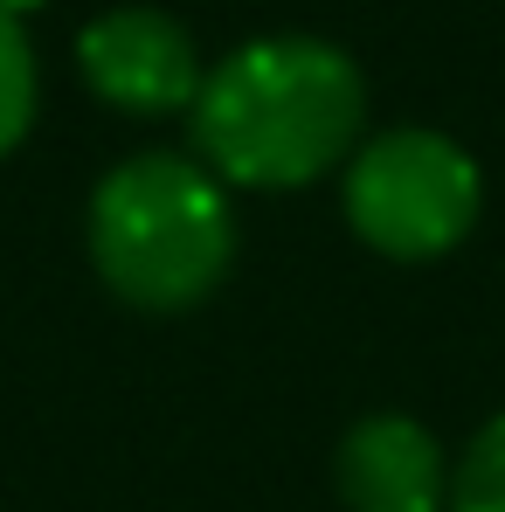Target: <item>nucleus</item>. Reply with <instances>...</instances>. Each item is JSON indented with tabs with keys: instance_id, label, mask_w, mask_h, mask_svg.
Instances as JSON below:
<instances>
[{
	"instance_id": "6",
	"label": "nucleus",
	"mask_w": 505,
	"mask_h": 512,
	"mask_svg": "<svg viewBox=\"0 0 505 512\" xmlns=\"http://www.w3.org/2000/svg\"><path fill=\"white\" fill-rule=\"evenodd\" d=\"M443 512H505V416H492L450 464V506Z\"/></svg>"
},
{
	"instance_id": "5",
	"label": "nucleus",
	"mask_w": 505,
	"mask_h": 512,
	"mask_svg": "<svg viewBox=\"0 0 505 512\" xmlns=\"http://www.w3.org/2000/svg\"><path fill=\"white\" fill-rule=\"evenodd\" d=\"M339 499L346 512H443L450 464L416 416H367L339 443Z\"/></svg>"
},
{
	"instance_id": "1",
	"label": "nucleus",
	"mask_w": 505,
	"mask_h": 512,
	"mask_svg": "<svg viewBox=\"0 0 505 512\" xmlns=\"http://www.w3.org/2000/svg\"><path fill=\"white\" fill-rule=\"evenodd\" d=\"M187 125L194 160L222 187H312L353 160L367 84L319 35H256L201 77Z\"/></svg>"
},
{
	"instance_id": "4",
	"label": "nucleus",
	"mask_w": 505,
	"mask_h": 512,
	"mask_svg": "<svg viewBox=\"0 0 505 512\" xmlns=\"http://www.w3.org/2000/svg\"><path fill=\"white\" fill-rule=\"evenodd\" d=\"M77 70L84 84L118 104V111H139V118H160V111H194L201 97V56H194V35L160 14V7H111L84 21L77 35Z\"/></svg>"
},
{
	"instance_id": "3",
	"label": "nucleus",
	"mask_w": 505,
	"mask_h": 512,
	"mask_svg": "<svg viewBox=\"0 0 505 512\" xmlns=\"http://www.w3.org/2000/svg\"><path fill=\"white\" fill-rule=\"evenodd\" d=\"M478 208H485L478 160L429 125L374 132L346 160V222L367 250L395 256V263H429V256L457 250L471 236Z\"/></svg>"
},
{
	"instance_id": "2",
	"label": "nucleus",
	"mask_w": 505,
	"mask_h": 512,
	"mask_svg": "<svg viewBox=\"0 0 505 512\" xmlns=\"http://www.w3.org/2000/svg\"><path fill=\"white\" fill-rule=\"evenodd\" d=\"M97 277L146 312H180L208 298L236 256L229 187L187 153H139L111 167L84 215Z\"/></svg>"
},
{
	"instance_id": "7",
	"label": "nucleus",
	"mask_w": 505,
	"mask_h": 512,
	"mask_svg": "<svg viewBox=\"0 0 505 512\" xmlns=\"http://www.w3.org/2000/svg\"><path fill=\"white\" fill-rule=\"evenodd\" d=\"M35 125V49L21 14L0 7V153H14Z\"/></svg>"
}]
</instances>
